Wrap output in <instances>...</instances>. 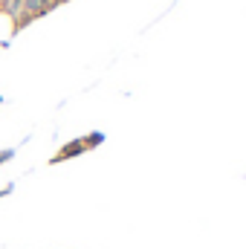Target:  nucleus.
<instances>
[{"label": "nucleus", "instance_id": "obj_3", "mask_svg": "<svg viewBox=\"0 0 246 249\" xmlns=\"http://www.w3.org/2000/svg\"><path fill=\"white\" fill-rule=\"evenodd\" d=\"M53 3H61V0H50V6H53Z\"/></svg>", "mask_w": 246, "mask_h": 249}, {"label": "nucleus", "instance_id": "obj_1", "mask_svg": "<svg viewBox=\"0 0 246 249\" xmlns=\"http://www.w3.org/2000/svg\"><path fill=\"white\" fill-rule=\"evenodd\" d=\"M23 12L29 18H38L44 12H50V0H23Z\"/></svg>", "mask_w": 246, "mask_h": 249}, {"label": "nucleus", "instance_id": "obj_2", "mask_svg": "<svg viewBox=\"0 0 246 249\" xmlns=\"http://www.w3.org/2000/svg\"><path fill=\"white\" fill-rule=\"evenodd\" d=\"M6 15H12L18 23H20V15H23V0H3V6H0Z\"/></svg>", "mask_w": 246, "mask_h": 249}]
</instances>
